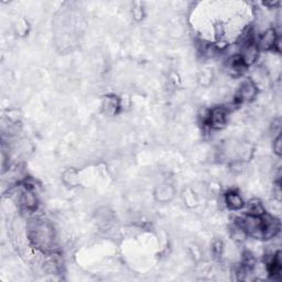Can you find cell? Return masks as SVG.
Wrapping results in <instances>:
<instances>
[{"label": "cell", "mask_w": 282, "mask_h": 282, "mask_svg": "<svg viewBox=\"0 0 282 282\" xmlns=\"http://www.w3.org/2000/svg\"><path fill=\"white\" fill-rule=\"evenodd\" d=\"M227 109L223 106H218L213 108L205 118V124L209 125L213 129L224 128L227 123Z\"/></svg>", "instance_id": "6da1fadb"}, {"label": "cell", "mask_w": 282, "mask_h": 282, "mask_svg": "<svg viewBox=\"0 0 282 282\" xmlns=\"http://www.w3.org/2000/svg\"><path fill=\"white\" fill-rule=\"evenodd\" d=\"M257 95V86L251 79H247L240 85L236 95V104H241L251 100Z\"/></svg>", "instance_id": "7a4b0ae2"}, {"label": "cell", "mask_w": 282, "mask_h": 282, "mask_svg": "<svg viewBox=\"0 0 282 282\" xmlns=\"http://www.w3.org/2000/svg\"><path fill=\"white\" fill-rule=\"evenodd\" d=\"M280 232V221L271 215L263 214V239L276 237Z\"/></svg>", "instance_id": "3957f363"}, {"label": "cell", "mask_w": 282, "mask_h": 282, "mask_svg": "<svg viewBox=\"0 0 282 282\" xmlns=\"http://www.w3.org/2000/svg\"><path fill=\"white\" fill-rule=\"evenodd\" d=\"M248 65L240 55H233L227 60L226 71L232 76H240L247 71Z\"/></svg>", "instance_id": "277c9868"}, {"label": "cell", "mask_w": 282, "mask_h": 282, "mask_svg": "<svg viewBox=\"0 0 282 282\" xmlns=\"http://www.w3.org/2000/svg\"><path fill=\"white\" fill-rule=\"evenodd\" d=\"M278 36L276 31L273 29H269L264 33L263 37H261L259 46L263 50H272L276 48V45H278Z\"/></svg>", "instance_id": "5b68a950"}, {"label": "cell", "mask_w": 282, "mask_h": 282, "mask_svg": "<svg viewBox=\"0 0 282 282\" xmlns=\"http://www.w3.org/2000/svg\"><path fill=\"white\" fill-rule=\"evenodd\" d=\"M225 202L227 204V206L230 207L231 210H240L243 209L244 206V201L241 199V196L239 195V193L236 191H231L226 194L225 198Z\"/></svg>", "instance_id": "8992f818"}, {"label": "cell", "mask_w": 282, "mask_h": 282, "mask_svg": "<svg viewBox=\"0 0 282 282\" xmlns=\"http://www.w3.org/2000/svg\"><path fill=\"white\" fill-rule=\"evenodd\" d=\"M267 268H268V272H269V274L272 278H278L280 276L281 268H282L280 252H277L274 255L270 263L268 264Z\"/></svg>", "instance_id": "52a82bcc"}, {"label": "cell", "mask_w": 282, "mask_h": 282, "mask_svg": "<svg viewBox=\"0 0 282 282\" xmlns=\"http://www.w3.org/2000/svg\"><path fill=\"white\" fill-rule=\"evenodd\" d=\"M273 150L278 154V156H280L281 154V136H278L277 139L273 141Z\"/></svg>", "instance_id": "ba28073f"}]
</instances>
